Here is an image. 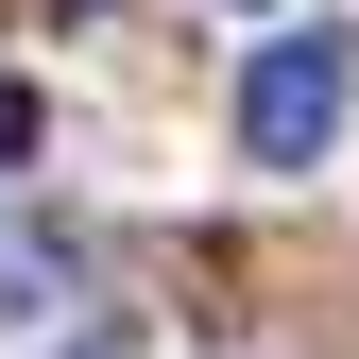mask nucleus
Returning a JSON list of instances; mask_svg holds the SVG:
<instances>
[{
  "label": "nucleus",
  "mask_w": 359,
  "mask_h": 359,
  "mask_svg": "<svg viewBox=\"0 0 359 359\" xmlns=\"http://www.w3.org/2000/svg\"><path fill=\"white\" fill-rule=\"evenodd\" d=\"M34 137H52V103H34V86H0V171H18Z\"/></svg>",
  "instance_id": "2"
},
{
  "label": "nucleus",
  "mask_w": 359,
  "mask_h": 359,
  "mask_svg": "<svg viewBox=\"0 0 359 359\" xmlns=\"http://www.w3.org/2000/svg\"><path fill=\"white\" fill-rule=\"evenodd\" d=\"M342 103H359V52H342V34H274V52L240 69V154L257 171H325Z\"/></svg>",
  "instance_id": "1"
}]
</instances>
